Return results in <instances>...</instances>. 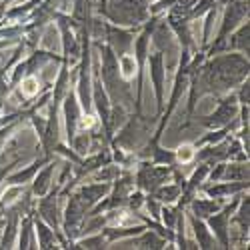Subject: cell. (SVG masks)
Listing matches in <instances>:
<instances>
[{"mask_svg": "<svg viewBox=\"0 0 250 250\" xmlns=\"http://www.w3.org/2000/svg\"><path fill=\"white\" fill-rule=\"evenodd\" d=\"M192 154H194V152H192V148H190V146H184V148H180L178 158L186 162V160H190V158H192Z\"/></svg>", "mask_w": 250, "mask_h": 250, "instance_id": "7a4b0ae2", "label": "cell"}, {"mask_svg": "<svg viewBox=\"0 0 250 250\" xmlns=\"http://www.w3.org/2000/svg\"><path fill=\"white\" fill-rule=\"evenodd\" d=\"M36 90H38V82H36L34 78H28V80L24 82V94L32 96V94H34Z\"/></svg>", "mask_w": 250, "mask_h": 250, "instance_id": "6da1fadb", "label": "cell"}]
</instances>
